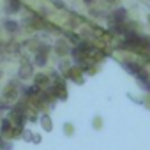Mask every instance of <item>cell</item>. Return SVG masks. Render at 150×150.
<instances>
[{
	"label": "cell",
	"mask_w": 150,
	"mask_h": 150,
	"mask_svg": "<svg viewBox=\"0 0 150 150\" xmlns=\"http://www.w3.org/2000/svg\"><path fill=\"white\" fill-rule=\"evenodd\" d=\"M57 51H58V55L67 53V46H65V42H64V41H60V42L57 44Z\"/></svg>",
	"instance_id": "cell-9"
},
{
	"label": "cell",
	"mask_w": 150,
	"mask_h": 150,
	"mask_svg": "<svg viewBox=\"0 0 150 150\" xmlns=\"http://www.w3.org/2000/svg\"><path fill=\"white\" fill-rule=\"evenodd\" d=\"M21 11V0H7L6 14H16Z\"/></svg>",
	"instance_id": "cell-3"
},
{
	"label": "cell",
	"mask_w": 150,
	"mask_h": 150,
	"mask_svg": "<svg viewBox=\"0 0 150 150\" xmlns=\"http://www.w3.org/2000/svg\"><path fill=\"white\" fill-rule=\"evenodd\" d=\"M53 4H55V7H58V9H64V7H65L62 0H53Z\"/></svg>",
	"instance_id": "cell-12"
},
{
	"label": "cell",
	"mask_w": 150,
	"mask_h": 150,
	"mask_svg": "<svg viewBox=\"0 0 150 150\" xmlns=\"http://www.w3.org/2000/svg\"><path fill=\"white\" fill-rule=\"evenodd\" d=\"M41 124H42L44 131H51V118H50L48 115H44V117L41 118Z\"/></svg>",
	"instance_id": "cell-7"
},
{
	"label": "cell",
	"mask_w": 150,
	"mask_h": 150,
	"mask_svg": "<svg viewBox=\"0 0 150 150\" xmlns=\"http://www.w3.org/2000/svg\"><path fill=\"white\" fill-rule=\"evenodd\" d=\"M101 125H103V120H101L99 117H96V118H94V127H96V129H101Z\"/></svg>",
	"instance_id": "cell-10"
},
{
	"label": "cell",
	"mask_w": 150,
	"mask_h": 150,
	"mask_svg": "<svg viewBox=\"0 0 150 150\" xmlns=\"http://www.w3.org/2000/svg\"><path fill=\"white\" fill-rule=\"evenodd\" d=\"M32 69H34V65H32L27 58H23V60H21V65H20V72H18L20 80H28V78H32Z\"/></svg>",
	"instance_id": "cell-1"
},
{
	"label": "cell",
	"mask_w": 150,
	"mask_h": 150,
	"mask_svg": "<svg viewBox=\"0 0 150 150\" xmlns=\"http://www.w3.org/2000/svg\"><path fill=\"white\" fill-rule=\"evenodd\" d=\"M64 127H65V129H64V131H65V134H72V132H74V129H72V124H65Z\"/></svg>",
	"instance_id": "cell-11"
},
{
	"label": "cell",
	"mask_w": 150,
	"mask_h": 150,
	"mask_svg": "<svg viewBox=\"0 0 150 150\" xmlns=\"http://www.w3.org/2000/svg\"><path fill=\"white\" fill-rule=\"evenodd\" d=\"M4 28H6L9 34H14V32H18V28H20V23H18V21H14V20H6V23H4Z\"/></svg>",
	"instance_id": "cell-4"
},
{
	"label": "cell",
	"mask_w": 150,
	"mask_h": 150,
	"mask_svg": "<svg viewBox=\"0 0 150 150\" xmlns=\"http://www.w3.org/2000/svg\"><path fill=\"white\" fill-rule=\"evenodd\" d=\"M11 129H13L11 120H9V118H4V120H2V132H4V134H6V132L9 134V131H11Z\"/></svg>",
	"instance_id": "cell-8"
},
{
	"label": "cell",
	"mask_w": 150,
	"mask_h": 150,
	"mask_svg": "<svg viewBox=\"0 0 150 150\" xmlns=\"http://www.w3.org/2000/svg\"><path fill=\"white\" fill-rule=\"evenodd\" d=\"M18 96H20L18 87H14V85H11V83H9V85L4 88V92H2V97H4L6 101H16Z\"/></svg>",
	"instance_id": "cell-2"
},
{
	"label": "cell",
	"mask_w": 150,
	"mask_h": 150,
	"mask_svg": "<svg viewBox=\"0 0 150 150\" xmlns=\"http://www.w3.org/2000/svg\"><path fill=\"white\" fill-rule=\"evenodd\" d=\"M0 76H2V71H0Z\"/></svg>",
	"instance_id": "cell-15"
},
{
	"label": "cell",
	"mask_w": 150,
	"mask_h": 150,
	"mask_svg": "<svg viewBox=\"0 0 150 150\" xmlns=\"http://www.w3.org/2000/svg\"><path fill=\"white\" fill-rule=\"evenodd\" d=\"M4 146H6V145L2 143V139H0V148H4Z\"/></svg>",
	"instance_id": "cell-13"
},
{
	"label": "cell",
	"mask_w": 150,
	"mask_h": 150,
	"mask_svg": "<svg viewBox=\"0 0 150 150\" xmlns=\"http://www.w3.org/2000/svg\"><path fill=\"white\" fill-rule=\"evenodd\" d=\"M34 62H35V65L42 67V65L46 64V55H44V53H35V58H34Z\"/></svg>",
	"instance_id": "cell-6"
},
{
	"label": "cell",
	"mask_w": 150,
	"mask_h": 150,
	"mask_svg": "<svg viewBox=\"0 0 150 150\" xmlns=\"http://www.w3.org/2000/svg\"><path fill=\"white\" fill-rule=\"evenodd\" d=\"M85 2H92V0H85Z\"/></svg>",
	"instance_id": "cell-14"
},
{
	"label": "cell",
	"mask_w": 150,
	"mask_h": 150,
	"mask_svg": "<svg viewBox=\"0 0 150 150\" xmlns=\"http://www.w3.org/2000/svg\"><path fill=\"white\" fill-rule=\"evenodd\" d=\"M34 83H35L37 87H44V85H48V83H50V78L46 76V74H35Z\"/></svg>",
	"instance_id": "cell-5"
}]
</instances>
